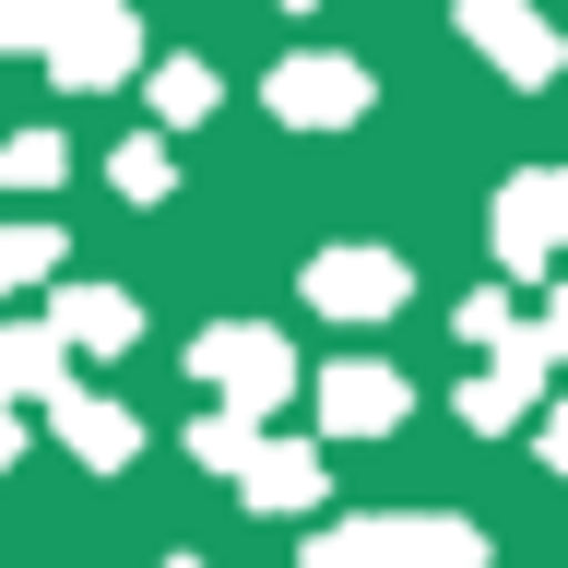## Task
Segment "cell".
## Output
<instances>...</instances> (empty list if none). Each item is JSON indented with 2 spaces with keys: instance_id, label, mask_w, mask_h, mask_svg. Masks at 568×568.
<instances>
[{
  "instance_id": "6da1fadb",
  "label": "cell",
  "mask_w": 568,
  "mask_h": 568,
  "mask_svg": "<svg viewBox=\"0 0 568 568\" xmlns=\"http://www.w3.org/2000/svg\"><path fill=\"white\" fill-rule=\"evenodd\" d=\"M190 379L213 390V415L273 426V415H284V390L308 379V355L284 344V320H202V332H190Z\"/></svg>"
},
{
  "instance_id": "7a4b0ae2",
  "label": "cell",
  "mask_w": 568,
  "mask_h": 568,
  "mask_svg": "<svg viewBox=\"0 0 568 568\" xmlns=\"http://www.w3.org/2000/svg\"><path fill=\"white\" fill-rule=\"evenodd\" d=\"M296 568H486V532L450 509H367V521L308 532Z\"/></svg>"
},
{
  "instance_id": "3957f363",
  "label": "cell",
  "mask_w": 568,
  "mask_h": 568,
  "mask_svg": "<svg viewBox=\"0 0 568 568\" xmlns=\"http://www.w3.org/2000/svg\"><path fill=\"white\" fill-rule=\"evenodd\" d=\"M36 60H48V83H60V95H106V83H131V71H142L131 0H60Z\"/></svg>"
},
{
  "instance_id": "277c9868",
  "label": "cell",
  "mask_w": 568,
  "mask_h": 568,
  "mask_svg": "<svg viewBox=\"0 0 568 568\" xmlns=\"http://www.w3.org/2000/svg\"><path fill=\"white\" fill-rule=\"evenodd\" d=\"M486 248H497V273H557V261H568V166H521V178H497Z\"/></svg>"
},
{
  "instance_id": "5b68a950",
  "label": "cell",
  "mask_w": 568,
  "mask_h": 568,
  "mask_svg": "<svg viewBox=\"0 0 568 568\" xmlns=\"http://www.w3.org/2000/svg\"><path fill=\"white\" fill-rule=\"evenodd\" d=\"M450 24H462V48H474V60H497V83H521V95H545V83L568 71V36L545 24L532 0H462Z\"/></svg>"
},
{
  "instance_id": "8992f818",
  "label": "cell",
  "mask_w": 568,
  "mask_h": 568,
  "mask_svg": "<svg viewBox=\"0 0 568 568\" xmlns=\"http://www.w3.org/2000/svg\"><path fill=\"white\" fill-rule=\"evenodd\" d=\"M261 95H273L284 131H355V119L379 106V83H367L344 48H296V60H273V83H261Z\"/></svg>"
},
{
  "instance_id": "52a82bcc",
  "label": "cell",
  "mask_w": 568,
  "mask_h": 568,
  "mask_svg": "<svg viewBox=\"0 0 568 568\" xmlns=\"http://www.w3.org/2000/svg\"><path fill=\"white\" fill-rule=\"evenodd\" d=\"M320 379V438H390V426L415 415V390H403V367H379V355H332V367H308Z\"/></svg>"
},
{
  "instance_id": "ba28073f",
  "label": "cell",
  "mask_w": 568,
  "mask_h": 568,
  "mask_svg": "<svg viewBox=\"0 0 568 568\" xmlns=\"http://www.w3.org/2000/svg\"><path fill=\"white\" fill-rule=\"evenodd\" d=\"M545 379H557V355L532 344V332H509V344H497L486 367L462 379V426H474V438H509V426H532V415H545Z\"/></svg>"
},
{
  "instance_id": "9c48e42d",
  "label": "cell",
  "mask_w": 568,
  "mask_h": 568,
  "mask_svg": "<svg viewBox=\"0 0 568 568\" xmlns=\"http://www.w3.org/2000/svg\"><path fill=\"white\" fill-rule=\"evenodd\" d=\"M403 296H415L403 248H320V261H308V308L320 320H390Z\"/></svg>"
},
{
  "instance_id": "30bf717a",
  "label": "cell",
  "mask_w": 568,
  "mask_h": 568,
  "mask_svg": "<svg viewBox=\"0 0 568 568\" xmlns=\"http://www.w3.org/2000/svg\"><path fill=\"white\" fill-rule=\"evenodd\" d=\"M48 438H60L83 474H131V462H142V415H131V403H106V390H83V379L48 390Z\"/></svg>"
},
{
  "instance_id": "8fae6325",
  "label": "cell",
  "mask_w": 568,
  "mask_h": 568,
  "mask_svg": "<svg viewBox=\"0 0 568 568\" xmlns=\"http://www.w3.org/2000/svg\"><path fill=\"white\" fill-rule=\"evenodd\" d=\"M237 497L261 509V521H308L320 497H332V462H320L308 438H248V462H237Z\"/></svg>"
},
{
  "instance_id": "7c38bea8",
  "label": "cell",
  "mask_w": 568,
  "mask_h": 568,
  "mask_svg": "<svg viewBox=\"0 0 568 568\" xmlns=\"http://www.w3.org/2000/svg\"><path fill=\"white\" fill-rule=\"evenodd\" d=\"M48 332H60V355H131L142 344V296L131 284H60L48 296Z\"/></svg>"
},
{
  "instance_id": "4fadbf2b",
  "label": "cell",
  "mask_w": 568,
  "mask_h": 568,
  "mask_svg": "<svg viewBox=\"0 0 568 568\" xmlns=\"http://www.w3.org/2000/svg\"><path fill=\"white\" fill-rule=\"evenodd\" d=\"M71 379V355L48 320H0V403H48V390Z\"/></svg>"
},
{
  "instance_id": "5bb4252c",
  "label": "cell",
  "mask_w": 568,
  "mask_h": 568,
  "mask_svg": "<svg viewBox=\"0 0 568 568\" xmlns=\"http://www.w3.org/2000/svg\"><path fill=\"white\" fill-rule=\"evenodd\" d=\"M60 261H71V237H60V225H0V308H12L24 284H48Z\"/></svg>"
},
{
  "instance_id": "9a60e30c",
  "label": "cell",
  "mask_w": 568,
  "mask_h": 568,
  "mask_svg": "<svg viewBox=\"0 0 568 568\" xmlns=\"http://www.w3.org/2000/svg\"><path fill=\"white\" fill-rule=\"evenodd\" d=\"M213 95H225V83H213V60H154V119H166V131H202Z\"/></svg>"
},
{
  "instance_id": "2e32d148",
  "label": "cell",
  "mask_w": 568,
  "mask_h": 568,
  "mask_svg": "<svg viewBox=\"0 0 568 568\" xmlns=\"http://www.w3.org/2000/svg\"><path fill=\"white\" fill-rule=\"evenodd\" d=\"M71 178V142L60 131H12L0 142V190H60Z\"/></svg>"
},
{
  "instance_id": "e0dca14e",
  "label": "cell",
  "mask_w": 568,
  "mask_h": 568,
  "mask_svg": "<svg viewBox=\"0 0 568 568\" xmlns=\"http://www.w3.org/2000/svg\"><path fill=\"white\" fill-rule=\"evenodd\" d=\"M106 190H119V202H166V190H178L166 142H154V131H142V142H119V154H106Z\"/></svg>"
},
{
  "instance_id": "ac0fdd59",
  "label": "cell",
  "mask_w": 568,
  "mask_h": 568,
  "mask_svg": "<svg viewBox=\"0 0 568 568\" xmlns=\"http://www.w3.org/2000/svg\"><path fill=\"white\" fill-rule=\"evenodd\" d=\"M450 332H462V344H474V355H497V344H509V332H521V308H509L497 284H474V296H462V308H450Z\"/></svg>"
},
{
  "instance_id": "d6986e66",
  "label": "cell",
  "mask_w": 568,
  "mask_h": 568,
  "mask_svg": "<svg viewBox=\"0 0 568 568\" xmlns=\"http://www.w3.org/2000/svg\"><path fill=\"white\" fill-rule=\"evenodd\" d=\"M248 438H261V426H237V415H202V426H190V462H202V474H225V486H237Z\"/></svg>"
},
{
  "instance_id": "ffe728a7",
  "label": "cell",
  "mask_w": 568,
  "mask_h": 568,
  "mask_svg": "<svg viewBox=\"0 0 568 568\" xmlns=\"http://www.w3.org/2000/svg\"><path fill=\"white\" fill-rule=\"evenodd\" d=\"M0 48L36 60V48H48V0H0Z\"/></svg>"
},
{
  "instance_id": "44dd1931",
  "label": "cell",
  "mask_w": 568,
  "mask_h": 568,
  "mask_svg": "<svg viewBox=\"0 0 568 568\" xmlns=\"http://www.w3.org/2000/svg\"><path fill=\"white\" fill-rule=\"evenodd\" d=\"M532 344H545V355H557V367H568V284H557V296H545V320H532Z\"/></svg>"
},
{
  "instance_id": "7402d4cb",
  "label": "cell",
  "mask_w": 568,
  "mask_h": 568,
  "mask_svg": "<svg viewBox=\"0 0 568 568\" xmlns=\"http://www.w3.org/2000/svg\"><path fill=\"white\" fill-rule=\"evenodd\" d=\"M532 450H545V462L568 474V403H545V415H532Z\"/></svg>"
},
{
  "instance_id": "603a6c76",
  "label": "cell",
  "mask_w": 568,
  "mask_h": 568,
  "mask_svg": "<svg viewBox=\"0 0 568 568\" xmlns=\"http://www.w3.org/2000/svg\"><path fill=\"white\" fill-rule=\"evenodd\" d=\"M24 462V403H0V474Z\"/></svg>"
},
{
  "instance_id": "cb8c5ba5",
  "label": "cell",
  "mask_w": 568,
  "mask_h": 568,
  "mask_svg": "<svg viewBox=\"0 0 568 568\" xmlns=\"http://www.w3.org/2000/svg\"><path fill=\"white\" fill-rule=\"evenodd\" d=\"M273 12H320V0H273Z\"/></svg>"
},
{
  "instance_id": "d4e9b609",
  "label": "cell",
  "mask_w": 568,
  "mask_h": 568,
  "mask_svg": "<svg viewBox=\"0 0 568 568\" xmlns=\"http://www.w3.org/2000/svg\"><path fill=\"white\" fill-rule=\"evenodd\" d=\"M166 568H202V557H166Z\"/></svg>"
}]
</instances>
